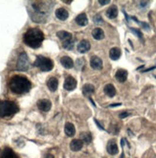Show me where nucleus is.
<instances>
[{
	"label": "nucleus",
	"mask_w": 156,
	"mask_h": 158,
	"mask_svg": "<svg viewBox=\"0 0 156 158\" xmlns=\"http://www.w3.org/2000/svg\"><path fill=\"white\" fill-rule=\"evenodd\" d=\"M31 7L29 8V14L32 20L35 22H45L48 14L52 10L54 3L42 1V2H30Z\"/></svg>",
	"instance_id": "nucleus-1"
},
{
	"label": "nucleus",
	"mask_w": 156,
	"mask_h": 158,
	"mask_svg": "<svg viewBox=\"0 0 156 158\" xmlns=\"http://www.w3.org/2000/svg\"><path fill=\"white\" fill-rule=\"evenodd\" d=\"M35 66L39 67L40 70L43 72H48V71H51L53 67H54V62L52 61V60L48 59L46 57L37 56L36 60L35 61Z\"/></svg>",
	"instance_id": "nucleus-5"
},
{
	"label": "nucleus",
	"mask_w": 156,
	"mask_h": 158,
	"mask_svg": "<svg viewBox=\"0 0 156 158\" xmlns=\"http://www.w3.org/2000/svg\"><path fill=\"white\" fill-rule=\"evenodd\" d=\"M56 17H58L59 20H66L69 17V14H68V11L63 9V8H59L56 11Z\"/></svg>",
	"instance_id": "nucleus-15"
},
{
	"label": "nucleus",
	"mask_w": 156,
	"mask_h": 158,
	"mask_svg": "<svg viewBox=\"0 0 156 158\" xmlns=\"http://www.w3.org/2000/svg\"><path fill=\"white\" fill-rule=\"evenodd\" d=\"M9 87L16 94H24L31 89V82L24 76H14L10 80Z\"/></svg>",
	"instance_id": "nucleus-2"
},
{
	"label": "nucleus",
	"mask_w": 156,
	"mask_h": 158,
	"mask_svg": "<svg viewBox=\"0 0 156 158\" xmlns=\"http://www.w3.org/2000/svg\"><path fill=\"white\" fill-rule=\"evenodd\" d=\"M127 75L128 74L127 70H125V69H119V70L116 72L115 77H116V80L119 83H125L127 79Z\"/></svg>",
	"instance_id": "nucleus-11"
},
{
	"label": "nucleus",
	"mask_w": 156,
	"mask_h": 158,
	"mask_svg": "<svg viewBox=\"0 0 156 158\" xmlns=\"http://www.w3.org/2000/svg\"><path fill=\"white\" fill-rule=\"evenodd\" d=\"M19 110L16 103L11 101H0V117H10Z\"/></svg>",
	"instance_id": "nucleus-4"
},
{
	"label": "nucleus",
	"mask_w": 156,
	"mask_h": 158,
	"mask_svg": "<svg viewBox=\"0 0 156 158\" xmlns=\"http://www.w3.org/2000/svg\"><path fill=\"white\" fill-rule=\"evenodd\" d=\"M44 40V34L39 29L37 28H32L29 29L25 33L23 37V41L26 45L29 47L36 49L42 44V41Z\"/></svg>",
	"instance_id": "nucleus-3"
},
{
	"label": "nucleus",
	"mask_w": 156,
	"mask_h": 158,
	"mask_svg": "<svg viewBox=\"0 0 156 158\" xmlns=\"http://www.w3.org/2000/svg\"><path fill=\"white\" fill-rule=\"evenodd\" d=\"M60 63H62V66L66 69H70L74 66L73 60H72V59L69 57H62V59H60Z\"/></svg>",
	"instance_id": "nucleus-16"
},
{
	"label": "nucleus",
	"mask_w": 156,
	"mask_h": 158,
	"mask_svg": "<svg viewBox=\"0 0 156 158\" xmlns=\"http://www.w3.org/2000/svg\"><path fill=\"white\" fill-rule=\"evenodd\" d=\"M95 92V87L92 85V84H89V83H86L83 85L82 87V93L86 97H90L91 95Z\"/></svg>",
	"instance_id": "nucleus-18"
},
{
	"label": "nucleus",
	"mask_w": 156,
	"mask_h": 158,
	"mask_svg": "<svg viewBox=\"0 0 156 158\" xmlns=\"http://www.w3.org/2000/svg\"><path fill=\"white\" fill-rule=\"evenodd\" d=\"M122 106V103H112V105H110L109 107H115V106Z\"/></svg>",
	"instance_id": "nucleus-36"
},
{
	"label": "nucleus",
	"mask_w": 156,
	"mask_h": 158,
	"mask_svg": "<svg viewBox=\"0 0 156 158\" xmlns=\"http://www.w3.org/2000/svg\"><path fill=\"white\" fill-rule=\"evenodd\" d=\"M74 44H75V40L73 38H71V40H65L63 41V48L66 49V50H73L74 48Z\"/></svg>",
	"instance_id": "nucleus-27"
},
{
	"label": "nucleus",
	"mask_w": 156,
	"mask_h": 158,
	"mask_svg": "<svg viewBox=\"0 0 156 158\" xmlns=\"http://www.w3.org/2000/svg\"><path fill=\"white\" fill-rule=\"evenodd\" d=\"M64 89H66L67 91H72L74 90L76 87H77V80H76L73 77H67L64 80V84H63Z\"/></svg>",
	"instance_id": "nucleus-7"
},
{
	"label": "nucleus",
	"mask_w": 156,
	"mask_h": 158,
	"mask_svg": "<svg viewBox=\"0 0 156 158\" xmlns=\"http://www.w3.org/2000/svg\"><path fill=\"white\" fill-rule=\"evenodd\" d=\"M76 23L79 26H86L88 23V19L85 14H81L76 17Z\"/></svg>",
	"instance_id": "nucleus-21"
},
{
	"label": "nucleus",
	"mask_w": 156,
	"mask_h": 158,
	"mask_svg": "<svg viewBox=\"0 0 156 158\" xmlns=\"http://www.w3.org/2000/svg\"><path fill=\"white\" fill-rule=\"evenodd\" d=\"M106 149H107V152L111 155H116L118 152H119V149H118V146L116 144V142L114 140H110L107 143V147H106Z\"/></svg>",
	"instance_id": "nucleus-10"
},
{
	"label": "nucleus",
	"mask_w": 156,
	"mask_h": 158,
	"mask_svg": "<svg viewBox=\"0 0 156 158\" xmlns=\"http://www.w3.org/2000/svg\"><path fill=\"white\" fill-rule=\"evenodd\" d=\"M118 15V9L115 5H113L111 7H109L107 11H106V17L110 19H114L116 18Z\"/></svg>",
	"instance_id": "nucleus-19"
},
{
	"label": "nucleus",
	"mask_w": 156,
	"mask_h": 158,
	"mask_svg": "<svg viewBox=\"0 0 156 158\" xmlns=\"http://www.w3.org/2000/svg\"><path fill=\"white\" fill-rule=\"evenodd\" d=\"M90 65L95 70H101L102 68V61L99 57L94 56L90 60Z\"/></svg>",
	"instance_id": "nucleus-9"
},
{
	"label": "nucleus",
	"mask_w": 156,
	"mask_h": 158,
	"mask_svg": "<svg viewBox=\"0 0 156 158\" xmlns=\"http://www.w3.org/2000/svg\"><path fill=\"white\" fill-rule=\"evenodd\" d=\"M130 31H131V32L134 34H136V36L138 37L141 40H143V34H142V33H141L140 30L135 29V28H130Z\"/></svg>",
	"instance_id": "nucleus-29"
},
{
	"label": "nucleus",
	"mask_w": 156,
	"mask_h": 158,
	"mask_svg": "<svg viewBox=\"0 0 156 158\" xmlns=\"http://www.w3.org/2000/svg\"><path fill=\"white\" fill-rule=\"evenodd\" d=\"M64 132L67 136L69 137H72L75 135L76 133V129L73 124H71V123H66L65 126H64Z\"/></svg>",
	"instance_id": "nucleus-17"
},
{
	"label": "nucleus",
	"mask_w": 156,
	"mask_h": 158,
	"mask_svg": "<svg viewBox=\"0 0 156 158\" xmlns=\"http://www.w3.org/2000/svg\"><path fill=\"white\" fill-rule=\"evenodd\" d=\"M95 123H96V125H97V126H99V128H100V129H101L102 130H104V128H102V125L100 124V123H99V121H97V120H96V119H95Z\"/></svg>",
	"instance_id": "nucleus-34"
},
{
	"label": "nucleus",
	"mask_w": 156,
	"mask_h": 158,
	"mask_svg": "<svg viewBox=\"0 0 156 158\" xmlns=\"http://www.w3.org/2000/svg\"><path fill=\"white\" fill-rule=\"evenodd\" d=\"M29 67H30V61H29L27 54L25 52H22L19 55V57H18V60H17V64H16L17 70L27 71Z\"/></svg>",
	"instance_id": "nucleus-6"
},
{
	"label": "nucleus",
	"mask_w": 156,
	"mask_h": 158,
	"mask_svg": "<svg viewBox=\"0 0 156 158\" xmlns=\"http://www.w3.org/2000/svg\"><path fill=\"white\" fill-rule=\"evenodd\" d=\"M121 57V50L117 47H114L109 51V57L112 60H119Z\"/></svg>",
	"instance_id": "nucleus-22"
},
{
	"label": "nucleus",
	"mask_w": 156,
	"mask_h": 158,
	"mask_svg": "<svg viewBox=\"0 0 156 158\" xmlns=\"http://www.w3.org/2000/svg\"><path fill=\"white\" fill-rule=\"evenodd\" d=\"M93 21H94L95 24H98V25H101V24L104 23V20H102V17L100 14L95 15V17H93Z\"/></svg>",
	"instance_id": "nucleus-28"
},
{
	"label": "nucleus",
	"mask_w": 156,
	"mask_h": 158,
	"mask_svg": "<svg viewBox=\"0 0 156 158\" xmlns=\"http://www.w3.org/2000/svg\"><path fill=\"white\" fill-rule=\"evenodd\" d=\"M81 140L85 144H89L92 141V135L89 132H82L81 133Z\"/></svg>",
	"instance_id": "nucleus-26"
},
{
	"label": "nucleus",
	"mask_w": 156,
	"mask_h": 158,
	"mask_svg": "<svg viewBox=\"0 0 156 158\" xmlns=\"http://www.w3.org/2000/svg\"><path fill=\"white\" fill-rule=\"evenodd\" d=\"M92 36L95 40H102L104 37V33L101 28H95L92 32Z\"/></svg>",
	"instance_id": "nucleus-24"
},
{
	"label": "nucleus",
	"mask_w": 156,
	"mask_h": 158,
	"mask_svg": "<svg viewBox=\"0 0 156 158\" xmlns=\"http://www.w3.org/2000/svg\"><path fill=\"white\" fill-rule=\"evenodd\" d=\"M144 67V65H142V66H140V67H138L137 68V70H139V69H141V68H143Z\"/></svg>",
	"instance_id": "nucleus-40"
},
{
	"label": "nucleus",
	"mask_w": 156,
	"mask_h": 158,
	"mask_svg": "<svg viewBox=\"0 0 156 158\" xmlns=\"http://www.w3.org/2000/svg\"><path fill=\"white\" fill-rule=\"evenodd\" d=\"M83 64H84V60H83V59H79V60H77V67H78V69L82 70Z\"/></svg>",
	"instance_id": "nucleus-30"
},
{
	"label": "nucleus",
	"mask_w": 156,
	"mask_h": 158,
	"mask_svg": "<svg viewBox=\"0 0 156 158\" xmlns=\"http://www.w3.org/2000/svg\"><path fill=\"white\" fill-rule=\"evenodd\" d=\"M129 114L128 112H127V111H124V112H122L120 115H119V117L121 118V119H125V118H127V116H129Z\"/></svg>",
	"instance_id": "nucleus-32"
},
{
	"label": "nucleus",
	"mask_w": 156,
	"mask_h": 158,
	"mask_svg": "<svg viewBox=\"0 0 156 158\" xmlns=\"http://www.w3.org/2000/svg\"><path fill=\"white\" fill-rule=\"evenodd\" d=\"M121 145H122V148H124V146H125V139H122V141H121Z\"/></svg>",
	"instance_id": "nucleus-38"
},
{
	"label": "nucleus",
	"mask_w": 156,
	"mask_h": 158,
	"mask_svg": "<svg viewBox=\"0 0 156 158\" xmlns=\"http://www.w3.org/2000/svg\"><path fill=\"white\" fill-rule=\"evenodd\" d=\"M121 158H125V155H124V153L122 154V156H121Z\"/></svg>",
	"instance_id": "nucleus-41"
},
{
	"label": "nucleus",
	"mask_w": 156,
	"mask_h": 158,
	"mask_svg": "<svg viewBox=\"0 0 156 158\" xmlns=\"http://www.w3.org/2000/svg\"><path fill=\"white\" fill-rule=\"evenodd\" d=\"M138 23L143 27V28H145V29H147V30H150V27L148 26V24H147V23H146V22H140V21L138 20Z\"/></svg>",
	"instance_id": "nucleus-31"
},
{
	"label": "nucleus",
	"mask_w": 156,
	"mask_h": 158,
	"mask_svg": "<svg viewBox=\"0 0 156 158\" xmlns=\"http://www.w3.org/2000/svg\"><path fill=\"white\" fill-rule=\"evenodd\" d=\"M90 43L87 40H82L78 44V46H77V48H78V51L79 52V53H82V54H83V53H86V52H88L89 50H90Z\"/></svg>",
	"instance_id": "nucleus-12"
},
{
	"label": "nucleus",
	"mask_w": 156,
	"mask_h": 158,
	"mask_svg": "<svg viewBox=\"0 0 156 158\" xmlns=\"http://www.w3.org/2000/svg\"><path fill=\"white\" fill-rule=\"evenodd\" d=\"M58 85H59V80H58V79H57V78L52 77V78H50L48 80L47 86L52 92H55L57 89H58Z\"/></svg>",
	"instance_id": "nucleus-14"
},
{
	"label": "nucleus",
	"mask_w": 156,
	"mask_h": 158,
	"mask_svg": "<svg viewBox=\"0 0 156 158\" xmlns=\"http://www.w3.org/2000/svg\"><path fill=\"white\" fill-rule=\"evenodd\" d=\"M37 107L40 109V110H42L44 111V112H47V111H49L51 109V107H52V103L51 102L49 101V100L47 99H42V100H39V102H37Z\"/></svg>",
	"instance_id": "nucleus-8"
},
{
	"label": "nucleus",
	"mask_w": 156,
	"mask_h": 158,
	"mask_svg": "<svg viewBox=\"0 0 156 158\" xmlns=\"http://www.w3.org/2000/svg\"><path fill=\"white\" fill-rule=\"evenodd\" d=\"M57 36H58V37L62 41H65L72 38V34L70 33L66 32V31H59V32L57 33Z\"/></svg>",
	"instance_id": "nucleus-25"
},
{
	"label": "nucleus",
	"mask_w": 156,
	"mask_h": 158,
	"mask_svg": "<svg viewBox=\"0 0 156 158\" xmlns=\"http://www.w3.org/2000/svg\"><path fill=\"white\" fill-rule=\"evenodd\" d=\"M99 3H100L101 5H106V4H109L110 1L109 0H105V1H104V0H99Z\"/></svg>",
	"instance_id": "nucleus-33"
},
{
	"label": "nucleus",
	"mask_w": 156,
	"mask_h": 158,
	"mask_svg": "<svg viewBox=\"0 0 156 158\" xmlns=\"http://www.w3.org/2000/svg\"><path fill=\"white\" fill-rule=\"evenodd\" d=\"M148 4V2H140V6L142 8H146V6Z\"/></svg>",
	"instance_id": "nucleus-37"
},
{
	"label": "nucleus",
	"mask_w": 156,
	"mask_h": 158,
	"mask_svg": "<svg viewBox=\"0 0 156 158\" xmlns=\"http://www.w3.org/2000/svg\"><path fill=\"white\" fill-rule=\"evenodd\" d=\"M156 68V65H154V66H152V67H150L148 69H146V70H144L143 72H148V71H151V70H154V69Z\"/></svg>",
	"instance_id": "nucleus-35"
},
{
	"label": "nucleus",
	"mask_w": 156,
	"mask_h": 158,
	"mask_svg": "<svg viewBox=\"0 0 156 158\" xmlns=\"http://www.w3.org/2000/svg\"><path fill=\"white\" fill-rule=\"evenodd\" d=\"M104 93L110 98H112L116 95V89H115V87H114L113 84H111V83L106 84V85L104 86Z\"/></svg>",
	"instance_id": "nucleus-20"
},
{
	"label": "nucleus",
	"mask_w": 156,
	"mask_h": 158,
	"mask_svg": "<svg viewBox=\"0 0 156 158\" xmlns=\"http://www.w3.org/2000/svg\"><path fill=\"white\" fill-rule=\"evenodd\" d=\"M45 158H54V155H52V154H47L46 156H45Z\"/></svg>",
	"instance_id": "nucleus-39"
},
{
	"label": "nucleus",
	"mask_w": 156,
	"mask_h": 158,
	"mask_svg": "<svg viewBox=\"0 0 156 158\" xmlns=\"http://www.w3.org/2000/svg\"><path fill=\"white\" fill-rule=\"evenodd\" d=\"M82 147H83V142L79 139H74V140H72V142L70 143V149L73 152L81 151Z\"/></svg>",
	"instance_id": "nucleus-13"
},
{
	"label": "nucleus",
	"mask_w": 156,
	"mask_h": 158,
	"mask_svg": "<svg viewBox=\"0 0 156 158\" xmlns=\"http://www.w3.org/2000/svg\"><path fill=\"white\" fill-rule=\"evenodd\" d=\"M0 158H18V157H17V155L16 154V152H14L13 149L7 148L1 153V156H0Z\"/></svg>",
	"instance_id": "nucleus-23"
}]
</instances>
